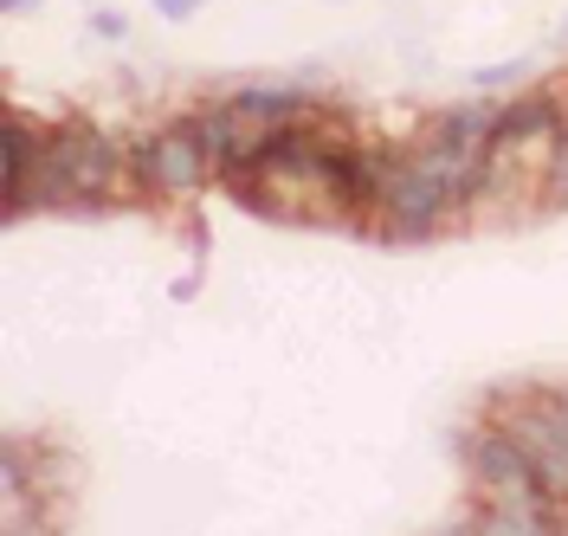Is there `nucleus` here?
Here are the masks:
<instances>
[{"instance_id": "nucleus-4", "label": "nucleus", "mask_w": 568, "mask_h": 536, "mask_svg": "<svg viewBox=\"0 0 568 536\" xmlns=\"http://www.w3.org/2000/svg\"><path fill=\"white\" fill-rule=\"evenodd\" d=\"M491 421H504V427L517 433V446L536 459L542 492L568 510V421H562V407H556V388H510L491 407Z\"/></svg>"}, {"instance_id": "nucleus-14", "label": "nucleus", "mask_w": 568, "mask_h": 536, "mask_svg": "<svg viewBox=\"0 0 568 536\" xmlns=\"http://www.w3.org/2000/svg\"><path fill=\"white\" fill-rule=\"evenodd\" d=\"M556 407H562V421H568V382H562V388H556Z\"/></svg>"}, {"instance_id": "nucleus-9", "label": "nucleus", "mask_w": 568, "mask_h": 536, "mask_svg": "<svg viewBox=\"0 0 568 536\" xmlns=\"http://www.w3.org/2000/svg\"><path fill=\"white\" fill-rule=\"evenodd\" d=\"M84 33L104 39V45H123V39H130V20H123L116 7H91V13H84Z\"/></svg>"}, {"instance_id": "nucleus-1", "label": "nucleus", "mask_w": 568, "mask_h": 536, "mask_svg": "<svg viewBox=\"0 0 568 536\" xmlns=\"http://www.w3.org/2000/svg\"><path fill=\"white\" fill-rule=\"evenodd\" d=\"M123 194H136L130 143L110 136L98 117H59V123H45V155H39L33 181L20 194H7L0 208L20 226L27 214H98Z\"/></svg>"}, {"instance_id": "nucleus-7", "label": "nucleus", "mask_w": 568, "mask_h": 536, "mask_svg": "<svg viewBox=\"0 0 568 536\" xmlns=\"http://www.w3.org/2000/svg\"><path fill=\"white\" fill-rule=\"evenodd\" d=\"M0 155H7V194H20L27 181H33L39 155H45V123H33L20 104H7V117H0ZM0 194V201H7Z\"/></svg>"}, {"instance_id": "nucleus-5", "label": "nucleus", "mask_w": 568, "mask_h": 536, "mask_svg": "<svg viewBox=\"0 0 568 536\" xmlns=\"http://www.w3.org/2000/svg\"><path fill=\"white\" fill-rule=\"evenodd\" d=\"M556 130H568V98L562 84H524V91H510L504 98V123H497V155H517L524 169H530V155Z\"/></svg>"}, {"instance_id": "nucleus-11", "label": "nucleus", "mask_w": 568, "mask_h": 536, "mask_svg": "<svg viewBox=\"0 0 568 536\" xmlns=\"http://www.w3.org/2000/svg\"><path fill=\"white\" fill-rule=\"evenodd\" d=\"M149 7H155V20L187 27V20H201V7H207V0H149Z\"/></svg>"}, {"instance_id": "nucleus-3", "label": "nucleus", "mask_w": 568, "mask_h": 536, "mask_svg": "<svg viewBox=\"0 0 568 536\" xmlns=\"http://www.w3.org/2000/svg\"><path fill=\"white\" fill-rule=\"evenodd\" d=\"M459 439V459H465V478H471V498L485 504H517V498H536L542 492V478H536V459L517 446V433L504 427V421H471Z\"/></svg>"}, {"instance_id": "nucleus-2", "label": "nucleus", "mask_w": 568, "mask_h": 536, "mask_svg": "<svg viewBox=\"0 0 568 536\" xmlns=\"http://www.w3.org/2000/svg\"><path fill=\"white\" fill-rule=\"evenodd\" d=\"M130 175H136V194H155V201H194L220 181V162L207 155L201 130H194V110H181L169 123L142 130L130 143Z\"/></svg>"}, {"instance_id": "nucleus-6", "label": "nucleus", "mask_w": 568, "mask_h": 536, "mask_svg": "<svg viewBox=\"0 0 568 536\" xmlns=\"http://www.w3.org/2000/svg\"><path fill=\"white\" fill-rule=\"evenodd\" d=\"M233 110L246 117L252 130H291V123H317V98L304 78H246L226 91Z\"/></svg>"}, {"instance_id": "nucleus-8", "label": "nucleus", "mask_w": 568, "mask_h": 536, "mask_svg": "<svg viewBox=\"0 0 568 536\" xmlns=\"http://www.w3.org/2000/svg\"><path fill=\"white\" fill-rule=\"evenodd\" d=\"M530 78H536V59H524V52H517V59L478 65V72H471V91H485V98H504V91H524Z\"/></svg>"}, {"instance_id": "nucleus-13", "label": "nucleus", "mask_w": 568, "mask_h": 536, "mask_svg": "<svg viewBox=\"0 0 568 536\" xmlns=\"http://www.w3.org/2000/svg\"><path fill=\"white\" fill-rule=\"evenodd\" d=\"M194 291H201V279H194V272H187V279H175V285H169V297H175V304H187V297H194Z\"/></svg>"}, {"instance_id": "nucleus-12", "label": "nucleus", "mask_w": 568, "mask_h": 536, "mask_svg": "<svg viewBox=\"0 0 568 536\" xmlns=\"http://www.w3.org/2000/svg\"><path fill=\"white\" fill-rule=\"evenodd\" d=\"M39 7H45V0H0V13H7V20H27V13H39Z\"/></svg>"}, {"instance_id": "nucleus-15", "label": "nucleus", "mask_w": 568, "mask_h": 536, "mask_svg": "<svg viewBox=\"0 0 568 536\" xmlns=\"http://www.w3.org/2000/svg\"><path fill=\"white\" fill-rule=\"evenodd\" d=\"M556 39H562V45H568V13H562V33H556Z\"/></svg>"}, {"instance_id": "nucleus-10", "label": "nucleus", "mask_w": 568, "mask_h": 536, "mask_svg": "<svg viewBox=\"0 0 568 536\" xmlns=\"http://www.w3.org/2000/svg\"><path fill=\"white\" fill-rule=\"evenodd\" d=\"M433 536H485V504L471 498V504L459 510V517H446V524H439Z\"/></svg>"}, {"instance_id": "nucleus-16", "label": "nucleus", "mask_w": 568, "mask_h": 536, "mask_svg": "<svg viewBox=\"0 0 568 536\" xmlns=\"http://www.w3.org/2000/svg\"><path fill=\"white\" fill-rule=\"evenodd\" d=\"M562 98H568V84H562Z\"/></svg>"}]
</instances>
